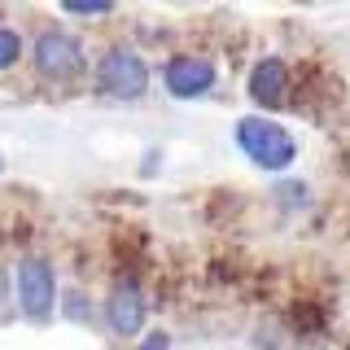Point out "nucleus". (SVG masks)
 Instances as JSON below:
<instances>
[{
	"instance_id": "9",
	"label": "nucleus",
	"mask_w": 350,
	"mask_h": 350,
	"mask_svg": "<svg viewBox=\"0 0 350 350\" xmlns=\"http://www.w3.org/2000/svg\"><path fill=\"white\" fill-rule=\"evenodd\" d=\"M22 57V36L14 27H0V70H14Z\"/></svg>"
},
{
	"instance_id": "5",
	"label": "nucleus",
	"mask_w": 350,
	"mask_h": 350,
	"mask_svg": "<svg viewBox=\"0 0 350 350\" xmlns=\"http://www.w3.org/2000/svg\"><path fill=\"white\" fill-rule=\"evenodd\" d=\"M219 70L211 57H197V53H175V57L162 62V83H167V92L175 101H197V96H206L215 88Z\"/></svg>"
},
{
	"instance_id": "7",
	"label": "nucleus",
	"mask_w": 350,
	"mask_h": 350,
	"mask_svg": "<svg viewBox=\"0 0 350 350\" xmlns=\"http://www.w3.org/2000/svg\"><path fill=\"white\" fill-rule=\"evenodd\" d=\"M250 101L262 109H276L284 105V88H289V66L280 57H258L254 70H250Z\"/></svg>"
},
{
	"instance_id": "3",
	"label": "nucleus",
	"mask_w": 350,
	"mask_h": 350,
	"mask_svg": "<svg viewBox=\"0 0 350 350\" xmlns=\"http://www.w3.org/2000/svg\"><path fill=\"white\" fill-rule=\"evenodd\" d=\"M96 83L114 101H140L149 92V62L136 49H127V44H114L96 62Z\"/></svg>"
},
{
	"instance_id": "8",
	"label": "nucleus",
	"mask_w": 350,
	"mask_h": 350,
	"mask_svg": "<svg viewBox=\"0 0 350 350\" xmlns=\"http://www.w3.org/2000/svg\"><path fill=\"white\" fill-rule=\"evenodd\" d=\"M57 302H62L66 320H75V324H88V320H92V306H88V298H83L79 289H66V293H57Z\"/></svg>"
},
{
	"instance_id": "10",
	"label": "nucleus",
	"mask_w": 350,
	"mask_h": 350,
	"mask_svg": "<svg viewBox=\"0 0 350 350\" xmlns=\"http://www.w3.org/2000/svg\"><path fill=\"white\" fill-rule=\"evenodd\" d=\"M62 14H70V18H101V14H114V5H109V0H66Z\"/></svg>"
},
{
	"instance_id": "11",
	"label": "nucleus",
	"mask_w": 350,
	"mask_h": 350,
	"mask_svg": "<svg viewBox=\"0 0 350 350\" xmlns=\"http://www.w3.org/2000/svg\"><path fill=\"white\" fill-rule=\"evenodd\" d=\"M140 350H171V337L162 333V328H153V333H145V342H140Z\"/></svg>"
},
{
	"instance_id": "4",
	"label": "nucleus",
	"mask_w": 350,
	"mask_h": 350,
	"mask_svg": "<svg viewBox=\"0 0 350 350\" xmlns=\"http://www.w3.org/2000/svg\"><path fill=\"white\" fill-rule=\"evenodd\" d=\"M31 62H36V70L44 75V79H79V75L88 70V57H83V44L79 36H70V31L62 27H49L36 36V49H31Z\"/></svg>"
},
{
	"instance_id": "6",
	"label": "nucleus",
	"mask_w": 350,
	"mask_h": 350,
	"mask_svg": "<svg viewBox=\"0 0 350 350\" xmlns=\"http://www.w3.org/2000/svg\"><path fill=\"white\" fill-rule=\"evenodd\" d=\"M145 315H149L145 289H140L131 276L114 280V289H109V298H105V324H109V333H114V337H136L140 328H145Z\"/></svg>"
},
{
	"instance_id": "2",
	"label": "nucleus",
	"mask_w": 350,
	"mask_h": 350,
	"mask_svg": "<svg viewBox=\"0 0 350 350\" xmlns=\"http://www.w3.org/2000/svg\"><path fill=\"white\" fill-rule=\"evenodd\" d=\"M14 293L31 324H49L53 311H57V271H53V262L44 254H27L14 271Z\"/></svg>"
},
{
	"instance_id": "12",
	"label": "nucleus",
	"mask_w": 350,
	"mask_h": 350,
	"mask_svg": "<svg viewBox=\"0 0 350 350\" xmlns=\"http://www.w3.org/2000/svg\"><path fill=\"white\" fill-rule=\"evenodd\" d=\"M9 289H14V280H9L5 262H0V306H5V298H9Z\"/></svg>"
},
{
	"instance_id": "1",
	"label": "nucleus",
	"mask_w": 350,
	"mask_h": 350,
	"mask_svg": "<svg viewBox=\"0 0 350 350\" xmlns=\"http://www.w3.org/2000/svg\"><path fill=\"white\" fill-rule=\"evenodd\" d=\"M232 140H237V149L267 175H280V171H289L293 162H298V140L289 136V127H280L276 118H267V114L237 118Z\"/></svg>"
},
{
	"instance_id": "13",
	"label": "nucleus",
	"mask_w": 350,
	"mask_h": 350,
	"mask_svg": "<svg viewBox=\"0 0 350 350\" xmlns=\"http://www.w3.org/2000/svg\"><path fill=\"white\" fill-rule=\"evenodd\" d=\"M0 175H5V158H0Z\"/></svg>"
}]
</instances>
